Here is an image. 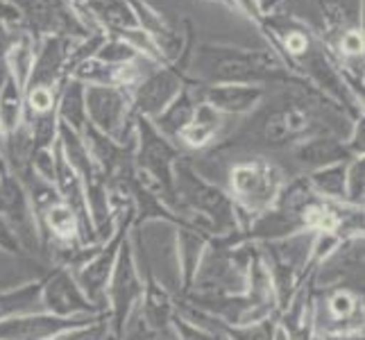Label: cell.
Segmentation results:
<instances>
[{
    "label": "cell",
    "mask_w": 365,
    "mask_h": 340,
    "mask_svg": "<svg viewBox=\"0 0 365 340\" xmlns=\"http://www.w3.org/2000/svg\"><path fill=\"white\" fill-rule=\"evenodd\" d=\"M93 57L98 61H103V64H111V66H125V64H132L136 59H141L132 46H128L114 34H107V39L98 48V53Z\"/></svg>",
    "instance_id": "26"
},
{
    "label": "cell",
    "mask_w": 365,
    "mask_h": 340,
    "mask_svg": "<svg viewBox=\"0 0 365 340\" xmlns=\"http://www.w3.org/2000/svg\"><path fill=\"white\" fill-rule=\"evenodd\" d=\"M173 186L178 202L188 211V216L202 218L216 236L241 232L234 200L218 184L205 180L188 157H180L173 168Z\"/></svg>",
    "instance_id": "3"
},
{
    "label": "cell",
    "mask_w": 365,
    "mask_h": 340,
    "mask_svg": "<svg viewBox=\"0 0 365 340\" xmlns=\"http://www.w3.org/2000/svg\"><path fill=\"white\" fill-rule=\"evenodd\" d=\"M291 155L295 157L297 163H302L304 168L316 170L329 163H341L354 159V155L349 153V148L345 145V138L334 136V134H318L309 136L304 141H299L291 148Z\"/></svg>",
    "instance_id": "14"
},
{
    "label": "cell",
    "mask_w": 365,
    "mask_h": 340,
    "mask_svg": "<svg viewBox=\"0 0 365 340\" xmlns=\"http://www.w3.org/2000/svg\"><path fill=\"white\" fill-rule=\"evenodd\" d=\"M225 125H227V116H222L205 100H200L195 105L193 120L188 123V128L180 134L178 145H184L188 150H207L218 141Z\"/></svg>",
    "instance_id": "16"
},
{
    "label": "cell",
    "mask_w": 365,
    "mask_h": 340,
    "mask_svg": "<svg viewBox=\"0 0 365 340\" xmlns=\"http://www.w3.org/2000/svg\"><path fill=\"white\" fill-rule=\"evenodd\" d=\"M41 286H43V279H36L25 286L0 293V320H7L11 316H21V313L43 311L41 309Z\"/></svg>",
    "instance_id": "24"
},
{
    "label": "cell",
    "mask_w": 365,
    "mask_h": 340,
    "mask_svg": "<svg viewBox=\"0 0 365 340\" xmlns=\"http://www.w3.org/2000/svg\"><path fill=\"white\" fill-rule=\"evenodd\" d=\"M170 326L175 329L180 340H227V334L216 329V326H205V324H195L191 320H186L180 313H175Z\"/></svg>",
    "instance_id": "28"
},
{
    "label": "cell",
    "mask_w": 365,
    "mask_h": 340,
    "mask_svg": "<svg viewBox=\"0 0 365 340\" xmlns=\"http://www.w3.org/2000/svg\"><path fill=\"white\" fill-rule=\"evenodd\" d=\"M211 3H218V5H225V7L234 9V3H232V0H211Z\"/></svg>",
    "instance_id": "33"
},
{
    "label": "cell",
    "mask_w": 365,
    "mask_h": 340,
    "mask_svg": "<svg viewBox=\"0 0 365 340\" xmlns=\"http://www.w3.org/2000/svg\"><path fill=\"white\" fill-rule=\"evenodd\" d=\"M0 218L16 236L21 249L39 252L43 245V232L32 202L25 193L19 177L7 168V163L0 172Z\"/></svg>",
    "instance_id": "8"
},
{
    "label": "cell",
    "mask_w": 365,
    "mask_h": 340,
    "mask_svg": "<svg viewBox=\"0 0 365 340\" xmlns=\"http://www.w3.org/2000/svg\"><path fill=\"white\" fill-rule=\"evenodd\" d=\"M193 82L188 80V75L182 73L175 66H153L141 80H138L132 89H130V98H132V116H141L153 120L159 113L166 109L178 93Z\"/></svg>",
    "instance_id": "9"
},
{
    "label": "cell",
    "mask_w": 365,
    "mask_h": 340,
    "mask_svg": "<svg viewBox=\"0 0 365 340\" xmlns=\"http://www.w3.org/2000/svg\"><path fill=\"white\" fill-rule=\"evenodd\" d=\"M209 245V236L191 225H178L175 230V252H178V268L182 288H193V279L200 270Z\"/></svg>",
    "instance_id": "15"
},
{
    "label": "cell",
    "mask_w": 365,
    "mask_h": 340,
    "mask_svg": "<svg viewBox=\"0 0 365 340\" xmlns=\"http://www.w3.org/2000/svg\"><path fill=\"white\" fill-rule=\"evenodd\" d=\"M197 98L205 100L222 116H250L255 113L263 100L268 98V89L261 84H197Z\"/></svg>",
    "instance_id": "13"
},
{
    "label": "cell",
    "mask_w": 365,
    "mask_h": 340,
    "mask_svg": "<svg viewBox=\"0 0 365 340\" xmlns=\"http://www.w3.org/2000/svg\"><path fill=\"white\" fill-rule=\"evenodd\" d=\"M259 3H261V9H263V5H266V3H268V0H259Z\"/></svg>",
    "instance_id": "35"
},
{
    "label": "cell",
    "mask_w": 365,
    "mask_h": 340,
    "mask_svg": "<svg viewBox=\"0 0 365 340\" xmlns=\"http://www.w3.org/2000/svg\"><path fill=\"white\" fill-rule=\"evenodd\" d=\"M11 3L21 11V30L28 32L34 41L43 36H64L78 41L100 28L78 0H11Z\"/></svg>",
    "instance_id": "5"
},
{
    "label": "cell",
    "mask_w": 365,
    "mask_h": 340,
    "mask_svg": "<svg viewBox=\"0 0 365 340\" xmlns=\"http://www.w3.org/2000/svg\"><path fill=\"white\" fill-rule=\"evenodd\" d=\"M277 322H261L252 326H227V340H272Z\"/></svg>",
    "instance_id": "29"
},
{
    "label": "cell",
    "mask_w": 365,
    "mask_h": 340,
    "mask_svg": "<svg viewBox=\"0 0 365 340\" xmlns=\"http://www.w3.org/2000/svg\"><path fill=\"white\" fill-rule=\"evenodd\" d=\"M86 120L100 134L114 138L116 143L134 141L132 98L125 86H96L84 84Z\"/></svg>",
    "instance_id": "7"
},
{
    "label": "cell",
    "mask_w": 365,
    "mask_h": 340,
    "mask_svg": "<svg viewBox=\"0 0 365 340\" xmlns=\"http://www.w3.org/2000/svg\"><path fill=\"white\" fill-rule=\"evenodd\" d=\"M345 175H347V161L329 163L307 172L304 177L311 186V191L327 202H343L345 205Z\"/></svg>",
    "instance_id": "22"
},
{
    "label": "cell",
    "mask_w": 365,
    "mask_h": 340,
    "mask_svg": "<svg viewBox=\"0 0 365 340\" xmlns=\"http://www.w3.org/2000/svg\"><path fill=\"white\" fill-rule=\"evenodd\" d=\"M16 30H19V28H9V25H3V23H0V68H3L5 55H7V50H9L11 41H14Z\"/></svg>",
    "instance_id": "31"
},
{
    "label": "cell",
    "mask_w": 365,
    "mask_h": 340,
    "mask_svg": "<svg viewBox=\"0 0 365 340\" xmlns=\"http://www.w3.org/2000/svg\"><path fill=\"white\" fill-rule=\"evenodd\" d=\"M57 120L68 125L73 132L82 134L86 128V109H84V84L66 78L57 96Z\"/></svg>",
    "instance_id": "19"
},
{
    "label": "cell",
    "mask_w": 365,
    "mask_h": 340,
    "mask_svg": "<svg viewBox=\"0 0 365 340\" xmlns=\"http://www.w3.org/2000/svg\"><path fill=\"white\" fill-rule=\"evenodd\" d=\"M230 197L238 213L241 232H247L250 222L270 211L279 200L282 188L286 186V172L274 161L266 157L241 159L230 168Z\"/></svg>",
    "instance_id": "4"
},
{
    "label": "cell",
    "mask_w": 365,
    "mask_h": 340,
    "mask_svg": "<svg viewBox=\"0 0 365 340\" xmlns=\"http://www.w3.org/2000/svg\"><path fill=\"white\" fill-rule=\"evenodd\" d=\"M107 34H114L128 46H132L138 53V57L153 61V64H157V66H168L166 59H163V55H161V50L157 48L155 39L138 28V25H134V28H114V30H107Z\"/></svg>",
    "instance_id": "25"
},
{
    "label": "cell",
    "mask_w": 365,
    "mask_h": 340,
    "mask_svg": "<svg viewBox=\"0 0 365 340\" xmlns=\"http://www.w3.org/2000/svg\"><path fill=\"white\" fill-rule=\"evenodd\" d=\"M34 50H36V41L28 32L19 28L14 41H11L7 55H5L3 66H5L9 78L14 80L21 89H25V84H28L30 71H32V64H34Z\"/></svg>",
    "instance_id": "21"
},
{
    "label": "cell",
    "mask_w": 365,
    "mask_h": 340,
    "mask_svg": "<svg viewBox=\"0 0 365 340\" xmlns=\"http://www.w3.org/2000/svg\"><path fill=\"white\" fill-rule=\"evenodd\" d=\"M0 249L11 252V254H19V252H21V245L16 241V236L11 234V230L3 222V218H0Z\"/></svg>",
    "instance_id": "30"
},
{
    "label": "cell",
    "mask_w": 365,
    "mask_h": 340,
    "mask_svg": "<svg viewBox=\"0 0 365 340\" xmlns=\"http://www.w3.org/2000/svg\"><path fill=\"white\" fill-rule=\"evenodd\" d=\"M132 220L134 218L123 220L116 227V232L111 234L105 243L96 245V249L89 254V259H84L78 266V270H73L75 279H78L84 295L98 306H103V302H105V288L109 282V274H111V270H114V263H116V257H118V249H120L123 241L128 238V232L132 230Z\"/></svg>",
    "instance_id": "11"
},
{
    "label": "cell",
    "mask_w": 365,
    "mask_h": 340,
    "mask_svg": "<svg viewBox=\"0 0 365 340\" xmlns=\"http://www.w3.org/2000/svg\"><path fill=\"white\" fill-rule=\"evenodd\" d=\"M41 309L59 318H98L105 309L84 295L68 266L50 272L41 286Z\"/></svg>",
    "instance_id": "10"
},
{
    "label": "cell",
    "mask_w": 365,
    "mask_h": 340,
    "mask_svg": "<svg viewBox=\"0 0 365 340\" xmlns=\"http://www.w3.org/2000/svg\"><path fill=\"white\" fill-rule=\"evenodd\" d=\"M98 318H59L48 311L21 313V316L0 320V340H53L59 334L91 324Z\"/></svg>",
    "instance_id": "12"
},
{
    "label": "cell",
    "mask_w": 365,
    "mask_h": 340,
    "mask_svg": "<svg viewBox=\"0 0 365 340\" xmlns=\"http://www.w3.org/2000/svg\"><path fill=\"white\" fill-rule=\"evenodd\" d=\"M186 75L193 84H309L282 61L272 48H241L227 43H197L188 57Z\"/></svg>",
    "instance_id": "1"
},
{
    "label": "cell",
    "mask_w": 365,
    "mask_h": 340,
    "mask_svg": "<svg viewBox=\"0 0 365 340\" xmlns=\"http://www.w3.org/2000/svg\"><path fill=\"white\" fill-rule=\"evenodd\" d=\"M78 3L105 32L114 28H134L136 25L128 0H78Z\"/></svg>",
    "instance_id": "20"
},
{
    "label": "cell",
    "mask_w": 365,
    "mask_h": 340,
    "mask_svg": "<svg viewBox=\"0 0 365 340\" xmlns=\"http://www.w3.org/2000/svg\"><path fill=\"white\" fill-rule=\"evenodd\" d=\"M3 166H5V159H3V155H0V172H3Z\"/></svg>",
    "instance_id": "34"
},
{
    "label": "cell",
    "mask_w": 365,
    "mask_h": 340,
    "mask_svg": "<svg viewBox=\"0 0 365 340\" xmlns=\"http://www.w3.org/2000/svg\"><path fill=\"white\" fill-rule=\"evenodd\" d=\"M138 318L145 324V329L155 331L168 326L175 311L173 297L168 293V288H163L153 274H148V279H143V295L138 302Z\"/></svg>",
    "instance_id": "17"
},
{
    "label": "cell",
    "mask_w": 365,
    "mask_h": 340,
    "mask_svg": "<svg viewBox=\"0 0 365 340\" xmlns=\"http://www.w3.org/2000/svg\"><path fill=\"white\" fill-rule=\"evenodd\" d=\"M272 340H288L286 331L282 329V326H279V324H274V334H272Z\"/></svg>",
    "instance_id": "32"
},
{
    "label": "cell",
    "mask_w": 365,
    "mask_h": 340,
    "mask_svg": "<svg viewBox=\"0 0 365 340\" xmlns=\"http://www.w3.org/2000/svg\"><path fill=\"white\" fill-rule=\"evenodd\" d=\"M23 120H25L23 89L5 71V80L3 86H0V134H3V141L21 128Z\"/></svg>",
    "instance_id": "23"
},
{
    "label": "cell",
    "mask_w": 365,
    "mask_h": 340,
    "mask_svg": "<svg viewBox=\"0 0 365 340\" xmlns=\"http://www.w3.org/2000/svg\"><path fill=\"white\" fill-rule=\"evenodd\" d=\"M134 180L148 193L161 200L173 213H180L182 205L175 197L173 186V168L182 157L180 145L168 141L166 136L157 132L153 120L141 116L134 118Z\"/></svg>",
    "instance_id": "2"
},
{
    "label": "cell",
    "mask_w": 365,
    "mask_h": 340,
    "mask_svg": "<svg viewBox=\"0 0 365 340\" xmlns=\"http://www.w3.org/2000/svg\"><path fill=\"white\" fill-rule=\"evenodd\" d=\"M197 84H188L178 93V98L163 109L157 118H153V125L157 128L159 134H163L168 141L178 143L180 134L188 128V123L193 120V113H195V105L200 103L197 98Z\"/></svg>",
    "instance_id": "18"
},
{
    "label": "cell",
    "mask_w": 365,
    "mask_h": 340,
    "mask_svg": "<svg viewBox=\"0 0 365 340\" xmlns=\"http://www.w3.org/2000/svg\"><path fill=\"white\" fill-rule=\"evenodd\" d=\"M141 295H143V277L138 272L134 245L128 236L118 249L114 270H111L105 288V316L116 340H120L125 326L130 324L132 316L138 311Z\"/></svg>",
    "instance_id": "6"
},
{
    "label": "cell",
    "mask_w": 365,
    "mask_h": 340,
    "mask_svg": "<svg viewBox=\"0 0 365 340\" xmlns=\"http://www.w3.org/2000/svg\"><path fill=\"white\" fill-rule=\"evenodd\" d=\"M363 193H365V159L354 157L347 161L345 175V205L363 209Z\"/></svg>",
    "instance_id": "27"
}]
</instances>
